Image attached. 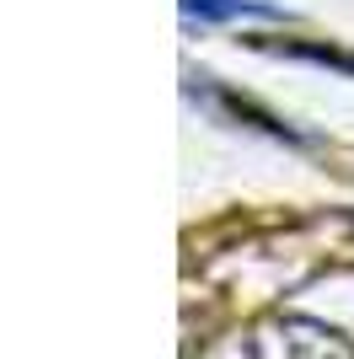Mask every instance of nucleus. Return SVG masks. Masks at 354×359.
Instances as JSON below:
<instances>
[{
    "mask_svg": "<svg viewBox=\"0 0 354 359\" xmlns=\"http://www.w3.org/2000/svg\"><path fill=\"white\" fill-rule=\"evenodd\" d=\"M258 348H280V359H354L343 332L322 327V322H306V316H284V322L263 327Z\"/></svg>",
    "mask_w": 354,
    "mask_h": 359,
    "instance_id": "1",
    "label": "nucleus"
},
{
    "mask_svg": "<svg viewBox=\"0 0 354 359\" xmlns=\"http://www.w3.org/2000/svg\"><path fill=\"white\" fill-rule=\"evenodd\" d=\"M280 54H295V60H317V65H333V70H349V75H354V54H339V48H317V43H280Z\"/></svg>",
    "mask_w": 354,
    "mask_h": 359,
    "instance_id": "3",
    "label": "nucleus"
},
{
    "mask_svg": "<svg viewBox=\"0 0 354 359\" xmlns=\"http://www.w3.org/2000/svg\"><path fill=\"white\" fill-rule=\"evenodd\" d=\"M183 16H199V22H242V16H263V22H280V6L268 0H177Z\"/></svg>",
    "mask_w": 354,
    "mask_h": 359,
    "instance_id": "2",
    "label": "nucleus"
}]
</instances>
